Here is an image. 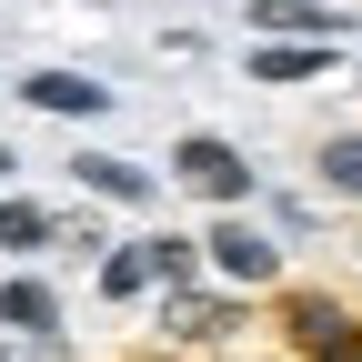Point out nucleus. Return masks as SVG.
<instances>
[{
    "label": "nucleus",
    "mask_w": 362,
    "mask_h": 362,
    "mask_svg": "<svg viewBox=\"0 0 362 362\" xmlns=\"http://www.w3.org/2000/svg\"><path fill=\"white\" fill-rule=\"evenodd\" d=\"M352 252H362V242H352Z\"/></svg>",
    "instance_id": "nucleus-17"
},
{
    "label": "nucleus",
    "mask_w": 362,
    "mask_h": 362,
    "mask_svg": "<svg viewBox=\"0 0 362 362\" xmlns=\"http://www.w3.org/2000/svg\"><path fill=\"white\" fill-rule=\"evenodd\" d=\"M0 362H30V352H11V342H0Z\"/></svg>",
    "instance_id": "nucleus-15"
},
{
    "label": "nucleus",
    "mask_w": 362,
    "mask_h": 362,
    "mask_svg": "<svg viewBox=\"0 0 362 362\" xmlns=\"http://www.w3.org/2000/svg\"><path fill=\"white\" fill-rule=\"evenodd\" d=\"M171 181H181L192 202H211V211H242V202L262 192L252 151H242V141H221V131H181V141H171Z\"/></svg>",
    "instance_id": "nucleus-2"
},
{
    "label": "nucleus",
    "mask_w": 362,
    "mask_h": 362,
    "mask_svg": "<svg viewBox=\"0 0 362 362\" xmlns=\"http://www.w3.org/2000/svg\"><path fill=\"white\" fill-rule=\"evenodd\" d=\"M141 362H171V352H141Z\"/></svg>",
    "instance_id": "nucleus-16"
},
{
    "label": "nucleus",
    "mask_w": 362,
    "mask_h": 362,
    "mask_svg": "<svg viewBox=\"0 0 362 362\" xmlns=\"http://www.w3.org/2000/svg\"><path fill=\"white\" fill-rule=\"evenodd\" d=\"M161 332L181 342V352H202V342H232L242 332V292H161Z\"/></svg>",
    "instance_id": "nucleus-6"
},
{
    "label": "nucleus",
    "mask_w": 362,
    "mask_h": 362,
    "mask_svg": "<svg viewBox=\"0 0 362 362\" xmlns=\"http://www.w3.org/2000/svg\"><path fill=\"white\" fill-rule=\"evenodd\" d=\"M61 171L81 181V192H90V202H131V211H151V192H161V181H151L141 161H121V151H71Z\"/></svg>",
    "instance_id": "nucleus-7"
},
{
    "label": "nucleus",
    "mask_w": 362,
    "mask_h": 362,
    "mask_svg": "<svg viewBox=\"0 0 362 362\" xmlns=\"http://www.w3.org/2000/svg\"><path fill=\"white\" fill-rule=\"evenodd\" d=\"M202 272L221 292H282V232H262V221H242V211H211Z\"/></svg>",
    "instance_id": "nucleus-1"
},
{
    "label": "nucleus",
    "mask_w": 362,
    "mask_h": 362,
    "mask_svg": "<svg viewBox=\"0 0 362 362\" xmlns=\"http://www.w3.org/2000/svg\"><path fill=\"white\" fill-rule=\"evenodd\" d=\"M342 51H322V40H252V81L262 90H292V81H322Z\"/></svg>",
    "instance_id": "nucleus-9"
},
{
    "label": "nucleus",
    "mask_w": 362,
    "mask_h": 362,
    "mask_svg": "<svg viewBox=\"0 0 362 362\" xmlns=\"http://www.w3.org/2000/svg\"><path fill=\"white\" fill-rule=\"evenodd\" d=\"M61 242V211L40 202V192H0V252H11L21 272H40V252Z\"/></svg>",
    "instance_id": "nucleus-8"
},
{
    "label": "nucleus",
    "mask_w": 362,
    "mask_h": 362,
    "mask_svg": "<svg viewBox=\"0 0 362 362\" xmlns=\"http://www.w3.org/2000/svg\"><path fill=\"white\" fill-rule=\"evenodd\" d=\"M11 181H21V151H11V141H0V192H11Z\"/></svg>",
    "instance_id": "nucleus-14"
},
{
    "label": "nucleus",
    "mask_w": 362,
    "mask_h": 362,
    "mask_svg": "<svg viewBox=\"0 0 362 362\" xmlns=\"http://www.w3.org/2000/svg\"><path fill=\"white\" fill-rule=\"evenodd\" d=\"M252 40H322V51H342L352 40V11H332V0H242Z\"/></svg>",
    "instance_id": "nucleus-5"
},
{
    "label": "nucleus",
    "mask_w": 362,
    "mask_h": 362,
    "mask_svg": "<svg viewBox=\"0 0 362 362\" xmlns=\"http://www.w3.org/2000/svg\"><path fill=\"white\" fill-rule=\"evenodd\" d=\"M61 242H71L81 262H101V252H111V242H101V221H90V211H61Z\"/></svg>",
    "instance_id": "nucleus-13"
},
{
    "label": "nucleus",
    "mask_w": 362,
    "mask_h": 362,
    "mask_svg": "<svg viewBox=\"0 0 362 362\" xmlns=\"http://www.w3.org/2000/svg\"><path fill=\"white\" fill-rule=\"evenodd\" d=\"M141 262H151V282H161V292H202V282H211L192 232H141Z\"/></svg>",
    "instance_id": "nucleus-10"
},
{
    "label": "nucleus",
    "mask_w": 362,
    "mask_h": 362,
    "mask_svg": "<svg viewBox=\"0 0 362 362\" xmlns=\"http://www.w3.org/2000/svg\"><path fill=\"white\" fill-rule=\"evenodd\" d=\"M0 322L21 332V352H71V332H61V282L51 272H11V282H0Z\"/></svg>",
    "instance_id": "nucleus-4"
},
{
    "label": "nucleus",
    "mask_w": 362,
    "mask_h": 362,
    "mask_svg": "<svg viewBox=\"0 0 362 362\" xmlns=\"http://www.w3.org/2000/svg\"><path fill=\"white\" fill-rule=\"evenodd\" d=\"M21 101H30L40 121H111V111H121V90H111L101 71H71V61H30V71H21Z\"/></svg>",
    "instance_id": "nucleus-3"
},
{
    "label": "nucleus",
    "mask_w": 362,
    "mask_h": 362,
    "mask_svg": "<svg viewBox=\"0 0 362 362\" xmlns=\"http://www.w3.org/2000/svg\"><path fill=\"white\" fill-rule=\"evenodd\" d=\"M312 171H322V192H342V202H362V131H332V141L312 151Z\"/></svg>",
    "instance_id": "nucleus-12"
},
{
    "label": "nucleus",
    "mask_w": 362,
    "mask_h": 362,
    "mask_svg": "<svg viewBox=\"0 0 362 362\" xmlns=\"http://www.w3.org/2000/svg\"><path fill=\"white\" fill-rule=\"evenodd\" d=\"M90 272H101V302H141V292H151V262H141V242H111Z\"/></svg>",
    "instance_id": "nucleus-11"
}]
</instances>
